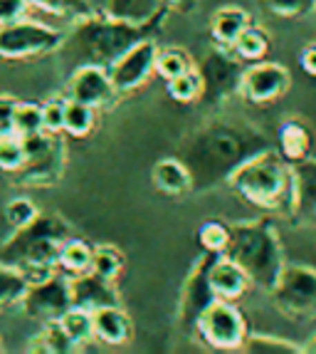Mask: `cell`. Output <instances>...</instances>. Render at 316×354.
<instances>
[{
    "label": "cell",
    "instance_id": "1",
    "mask_svg": "<svg viewBox=\"0 0 316 354\" xmlns=\"http://www.w3.org/2000/svg\"><path fill=\"white\" fill-rule=\"evenodd\" d=\"M272 147V139L255 122L233 114H217L193 127L176 147V156L193 176V194L228 183L233 171L250 156Z\"/></svg>",
    "mask_w": 316,
    "mask_h": 354
},
{
    "label": "cell",
    "instance_id": "2",
    "mask_svg": "<svg viewBox=\"0 0 316 354\" xmlns=\"http://www.w3.org/2000/svg\"><path fill=\"white\" fill-rule=\"evenodd\" d=\"M161 25H134L124 20L109 18V15H97L89 12L72 23V28L65 32V40L59 45L57 55L62 65L77 70L84 65L109 67L121 57L131 45L156 37Z\"/></svg>",
    "mask_w": 316,
    "mask_h": 354
},
{
    "label": "cell",
    "instance_id": "3",
    "mask_svg": "<svg viewBox=\"0 0 316 354\" xmlns=\"http://www.w3.org/2000/svg\"><path fill=\"white\" fill-rule=\"evenodd\" d=\"M225 186L264 213L289 216L292 211V166L282 159L275 147L262 149L237 166Z\"/></svg>",
    "mask_w": 316,
    "mask_h": 354
},
{
    "label": "cell",
    "instance_id": "4",
    "mask_svg": "<svg viewBox=\"0 0 316 354\" xmlns=\"http://www.w3.org/2000/svg\"><path fill=\"white\" fill-rule=\"evenodd\" d=\"M70 236L72 230L67 221L52 213H40L30 225L12 230V236L0 248V260L20 268L28 275L30 285L40 283L57 272L59 250Z\"/></svg>",
    "mask_w": 316,
    "mask_h": 354
},
{
    "label": "cell",
    "instance_id": "5",
    "mask_svg": "<svg viewBox=\"0 0 316 354\" xmlns=\"http://www.w3.org/2000/svg\"><path fill=\"white\" fill-rule=\"evenodd\" d=\"M225 255L247 272L255 288H262L267 292L287 266L282 238L270 218H250L233 223V238H230Z\"/></svg>",
    "mask_w": 316,
    "mask_h": 354
},
{
    "label": "cell",
    "instance_id": "6",
    "mask_svg": "<svg viewBox=\"0 0 316 354\" xmlns=\"http://www.w3.org/2000/svg\"><path fill=\"white\" fill-rule=\"evenodd\" d=\"M195 70L203 82L200 104L205 106H223L233 97H240V82L245 62L230 48H210L203 57L195 62Z\"/></svg>",
    "mask_w": 316,
    "mask_h": 354
},
{
    "label": "cell",
    "instance_id": "7",
    "mask_svg": "<svg viewBox=\"0 0 316 354\" xmlns=\"http://www.w3.org/2000/svg\"><path fill=\"white\" fill-rule=\"evenodd\" d=\"M247 335H250V325L240 307L217 297L205 307L195 325V339L215 352H240Z\"/></svg>",
    "mask_w": 316,
    "mask_h": 354
},
{
    "label": "cell",
    "instance_id": "8",
    "mask_svg": "<svg viewBox=\"0 0 316 354\" xmlns=\"http://www.w3.org/2000/svg\"><path fill=\"white\" fill-rule=\"evenodd\" d=\"M270 295L284 317L316 319V268L284 266Z\"/></svg>",
    "mask_w": 316,
    "mask_h": 354
},
{
    "label": "cell",
    "instance_id": "9",
    "mask_svg": "<svg viewBox=\"0 0 316 354\" xmlns=\"http://www.w3.org/2000/svg\"><path fill=\"white\" fill-rule=\"evenodd\" d=\"M65 40V32L35 20H15L0 25V59H32L52 55Z\"/></svg>",
    "mask_w": 316,
    "mask_h": 354
},
{
    "label": "cell",
    "instance_id": "10",
    "mask_svg": "<svg viewBox=\"0 0 316 354\" xmlns=\"http://www.w3.org/2000/svg\"><path fill=\"white\" fill-rule=\"evenodd\" d=\"M217 255L203 253L193 263V268L188 270L186 280L178 292V307H176V322L178 330L186 337L195 339V325L203 310L215 300V292L210 288V266Z\"/></svg>",
    "mask_w": 316,
    "mask_h": 354
},
{
    "label": "cell",
    "instance_id": "11",
    "mask_svg": "<svg viewBox=\"0 0 316 354\" xmlns=\"http://www.w3.org/2000/svg\"><path fill=\"white\" fill-rule=\"evenodd\" d=\"M20 307L30 319H35L40 325L59 319L72 307L70 278L65 272H52L50 278L32 283L25 292Z\"/></svg>",
    "mask_w": 316,
    "mask_h": 354
},
{
    "label": "cell",
    "instance_id": "12",
    "mask_svg": "<svg viewBox=\"0 0 316 354\" xmlns=\"http://www.w3.org/2000/svg\"><path fill=\"white\" fill-rule=\"evenodd\" d=\"M289 84H292V75H289L287 67L279 65V62L259 59V62L247 65L245 72H242L240 100L250 102L255 106L272 104V102L287 95Z\"/></svg>",
    "mask_w": 316,
    "mask_h": 354
},
{
    "label": "cell",
    "instance_id": "13",
    "mask_svg": "<svg viewBox=\"0 0 316 354\" xmlns=\"http://www.w3.org/2000/svg\"><path fill=\"white\" fill-rule=\"evenodd\" d=\"M156 55L158 45L153 37L131 45L121 57L109 67V77L117 89V95H129L134 89L144 87L148 82V77L156 72Z\"/></svg>",
    "mask_w": 316,
    "mask_h": 354
},
{
    "label": "cell",
    "instance_id": "14",
    "mask_svg": "<svg viewBox=\"0 0 316 354\" xmlns=\"http://www.w3.org/2000/svg\"><path fill=\"white\" fill-rule=\"evenodd\" d=\"M117 97V89L112 84V77L106 67L97 65H84L70 72L67 80V100L84 102V104L99 109L106 106Z\"/></svg>",
    "mask_w": 316,
    "mask_h": 354
},
{
    "label": "cell",
    "instance_id": "15",
    "mask_svg": "<svg viewBox=\"0 0 316 354\" xmlns=\"http://www.w3.org/2000/svg\"><path fill=\"white\" fill-rule=\"evenodd\" d=\"M70 295L72 305L89 310V313H97L101 307L121 305V295H119V288L114 285V280L101 278L92 270L70 278Z\"/></svg>",
    "mask_w": 316,
    "mask_h": 354
},
{
    "label": "cell",
    "instance_id": "16",
    "mask_svg": "<svg viewBox=\"0 0 316 354\" xmlns=\"http://www.w3.org/2000/svg\"><path fill=\"white\" fill-rule=\"evenodd\" d=\"M272 147L277 149V153H279L289 166H294L311 156V149H314V129H311V124L304 117L282 119L275 131V139H272Z\"/></svg>",
    "mask_w": 316,
    "mask_h": 354
},
{
    "label": "cell",
    "instance_id": "17",
    "mask_svg": "<svg viewBox=\"0 0 316 354\" xmlns=\"http://www.w3.org/2000/svg\"><path fill=\"white\" fill-rule=\"evenodd\" d=\"M289 218L306 225L316 221V159L292 166V211Z\"/></svg>",
    "mask_w": 316,
    "mask_h": 354
},
{
    "label": "cell",
    "instance_id": "18",
    "mask_svg": "<svg viewBox=\"0 0 316 354\" xmlns=\"http://www.w3.org/2000/svg\"><path fill=\"white\" fill-rule=\"evenodd\" d=\"M62 169H65V142L59 139V134H52L50 144L37 156L25 161L18 176L30 186H52L62 176Z\"/></svg>",
    "mask_w": 316,
    "mask_h": 354
},
{
    "label": "cell",
    "instance_id": "19",
    "mask_svg": "<svg viewBox=\"0 0 316 354\" xmlns=\"http://www.w3.org/2000/svg\"><path fill=\"white\" fill-rule=\"evenodd\" d=\"M210 288L217 300L237 302L240 297L247 295V290L252 288V280L247 278V272L235 260H230L228 255H217L210 266Z\"/></svg>",
    "mask_w": 316,
    "mask_h": 354
},
{
    "label": "cell",
    "instance_id": "20",
    "mask_svg": "<svg viewBox=\"0 0 316 354\" xmlns=\"http://www.w3.org/2000/svg\"><path fill=\"white\" fill-rule=\"evenodd\" d=\"M94 315V339L106 347H124L134 337L131 317L121 310V305L101 307Z\"/></svg>",
    "mask_w": 316,
    "mask_h": 354
},
{
    "label": "cell",
    "instance_id": "21",
    "mask_svg": "<svg viewBox=\"0 0 316 354\" xmlns=\"http://www.w3.org/2000/svg\"><path fill=\"white\" fill-rule=\"evenodd\" d=\"M104 15L134 25H161L168 6L166 0H106Z\"/></svg>",
    "mask_w": 316,
    "mask_h": 354
},
{
    "label": "cell",
    "instance_id": "22",
    "mask_svg": "<svg viewBox=\"0 0 316 354\" xmlns=\"http://www.w3.org/2000/svg\"><path fill=\"white\" fill-rule=\"evenodd\" d=\"M151 183L156 186V191H161L164 196H173V198L193 194V176H190L188 166L178 159L176 153L166 156V159H158L153 164Z\"/></svg>",
    "mask_w": 316,
    "mask_h": 354
},
{
    "label": "cell",
    "instance_id": "23",
    "mask_svg": "<svg viewBox=\"0 0 316 354\" xmlns=\"http://www.w3.org/2000/svg\"><path fill=\"white\" fill-rule=\"evenodd\" d=\"M252 25L250 12L240 6H225L220 10L213 12L210 18V37L213 45H220V48L233 50L235 40L245 32V28Z\"/></svg>",
    "mask_w": 316,
    "mask_h": 354
},
{
    "label": "cell",
    "instance_id": "24",
    "mask_svg": "<svg viewBox=\"0 0 316 354\" xmlns=\"http://www.w3.org/2000/svg\"><path fill=\"white\" fill-rule=\"evenodd\" d=\"M92 255H94V245H89L82 238L70 236L59 250V260L57 268L59 272H65L67 278H75V275H82V272L92 270Z\"/></svg>",
    "mask_w": 316,
    "mask_h": 354
},
{
    "label": "cell",
    "instance_id": "25",
    "mask_svg": "<svg viewBox=\"0 0 316 354\" xmlns=\"http://www.w3.org/2000/svg\"><path fill=\"white\" fill-rule=\"evenodd\" d=\"M28 349L30 352H42V354H72L79 347H77L70 339V335L62 330L59 319H52V322H45L42 330L30 339Z\"/></svg>",
    "mask_w": 316,
    "mask_h": 354
},
{
    "label": "cell",
    "instance_id": "26",
    "mask_svg": "<svg viewBox=\"0 0 316 354\" xmlns=\"http://www.w3.org/2000/svg\"><path fill=\"white\" fill-rule=\"evenodd\" d=\"M30 288V280L20 268L8 266L0 260V313L20 305Z\"/></svg>",
    "mask_w": 316,
    "mask_h": 354
},
{
    "label": "cell",
    "instance_id": "27",
    "mask_svg": "<svg viewBox=\"0 0 316 354\" xmlns=\"http://www.w3.org/2000/svg\"><path fill=\"white\" fill-rule=\"evenodd\" d=\"M270 48H272L270 35H267L259 25H250V28H245V32L235 40L233 53L237 55L242 62L252 65V62H259V59L267 57V55H270Z\"/></svg>",
    "mask_w": 316,
    "mask_h": 354
},
{
    "label": "cell",
    "instance_id": "28",
    "mask_svg": "<svg viewBox=\"0 0 316 354\" xmlns=\"http://www.w3.org/2000/svg\"><path fill=\"white\" fill-rule=\"evenodd\" d=\"M230 238H233V223H225L220 218H210L198 225V243L203 245V253L225 255L228 253Z\"/></svg>",
    "mask_w": 316,
    "mask_h": 354
},
{
    "label": "cell",
    "instance_id": "29",
    "mask_svg": "<svg viewBox=\"0 0 316 354\" xmlns=\"http://www.w3.org/2000/svg\"><path fill=\"white\" fill-rule=\"evenodd\" d=\"M195 70V59L183 48H158L156 55V75L166 82Z\"/></svg>",
    "mask_w": 316,
    "mask_h": 354
},
{
    "label": "cell",
    "instance_id": "30",
    "mask_svg": "<svg viewBox=\"0 0 316 354\" xmlns=\"http://www.w3.org/2000/svg\"><path fill=\"white\" fill-rule=\"evenodd\" d=\"M59 325L62 330L70 335V339L82 347V344H89L94 339V315L89 310H82V307L72 305L62 317H59Z\"/></svg>",
    "mask_w": 316,
    "mask_h": 354
},
{
    "label": "cell",
    "instance_id": "31",
    "mask_svg": "<svg viewBox=\"0 0 316 354\" xmlns=\"http://www.w3.org/2000/svg\"><path fill=\"white\" fill-rule=\"evenodd\" d=\"M97 124V109L84 102H75L67 100V109H65V134L75 136V139H84L94 131Z\"/></svg>",
    "mask_w": 316,
    "mask_h": 354
},
{
    "label": "cell",
    "instance_id": "32",
    "mask_svg": "<svg viewBox=\"0 0 316 354\" xmlns=\"http://www.w3.org/2000/svg\"><path fill=\"white\" fill-rule=\"evenodd\" d=\"M240 352L245 354H304L302 344L275 335H247Z\"/></svg>",
    "mask_w": 316,
    "mask_h": 354
},
{
    "label": "cell",
    "instance_id": "33",
    "mask_svg": "<svg viewBox=\"0 0 316 354\" xmlns=\"http://www.w3.org/2000/svg\"><path fill=\"white\" fill-rule=\"evenodd\" d=\"M166 92L173 102L178 104H193V102H200V95H203V82H200L198 70H190L186 75L176 77L166 82Z\"/></svg>",
    "mask_w": 316,
    "mask_h": 354
},
{
    "label": "cell",
    "instance_id": "34",
    "mask_svg": "<svg viewBox=\"0 0 316 354\" xmlns=\"http://www.w3.org/2000/svg\"><path fill=\"white\" fill-rule=\"evenodd\" d=\"M121 270H124L121 250L114 248V245H97V248H94L92 272H97V275H101V278L114 280V283H117V278L121 275Z\"/></svg>",
    "mask_w": 316,
    "mask_h": 354
},
{
    "label": "cell",
    "instance_id": "35",
    "mask_svg": "<svg viewBox=\"0 0 316 354\" xmlns=\"http://www.w3.org/2000/svg\"><path fill=\"white\" fill-rule=\"evenodd\" d=\"M45 131L42 127V104L37 102H18L15 109V136H32Z\"/></svg>",
    "mask_w": 316,
    "mask_h": 354
},
{
    "label": "cell",
    "instance_id": "36",
    "mask_svg": "<svg viewBox=\"0 0 316 354\" xmlns=\"http://www.w3.org/2000/svg\"><path fill=\"white\" fill-rule=\"evenodd\" d=\"M32 8H40L52 15H62V18H82L92 12V3L89 0H28Z\"/></svg>",
    "mask_w": 316,
    "mask_h": 354
},
{
    "label": "cell",
    "instance_id": "37",
    "mask_svg": "<svg viewBox=\"0 0 316 354\" xmlns=\"http://www.w3.org/2000/svg\"><path fill=\"white\" fill-rule=\"evenodd\" d=\"M25 161H28V156H25L20 136H3L0 139V171L18 174L25 166Z\"/></svg>",
    "mask_w": 316,
    "mask_h": 354
},
{
    "label": "cell",
    "instance_id": "38",
    "mask_svg": "<svg viewBox=\"0 0 316 354\" xmlns=\"http://www.w3.org/2000/svg\"><path fill=\"white\" fill-rule=\"evenodd\" d=\"M37 216H40L37 206L30 198H25V196H18V198H12V201L6 203V221L12 230H20L25 225H30Z\"/></svg>",
    "mask_w": 316,
    "mask_h": 354
},
{
    "label": "cell",
    "instance_id": "39",
    "mask_svg": "<svg viewBox=\"0 0 316 354\" xmlns=\"http://www.w3.org/2000/svg\"><path fill=\"white\" fill-rule=\"evenodd\" d=\"M65 109L67 97H55L42 104V127L47 134H65Z\"/></svg>",
    "mask_w": 316,
    "mask_h": 354
},
{
    "label": "cell",
    "instance_id": "40",
    "mask_svg": "<svg viewBox=\"0 0 316 354\" xmlns=\"http://www.w3.org/2000/svg\"><path fill=\"white\" fill-rule=\"evenodd\" d=\"M275 15L279 18H304L316 8V0H264Z\"/></svg>",
    "mask_w": 316,
    "mask_h": 354
},
{
    "label": "cell",
    "instance_id": "41",
    "mask_svg": "<svg viewBox=\"0 0 316 354\" xmlns=\"http://www.w3.org/2000/svg\"><path fill=\"white\" fill-rule=\"evenodd\" d=\"M15 109H18V100L0 95V139L15 134Z\"/></svg>",
    "mask_w": 316,
    "mask_h": 354
},
{
    "label": "cell",
    "instance_id": "42",
    "mask_svg": "<svg viewBox=\"0 0 316 354\" xmlns=\"http://www.w3.org/2000/svg\"><path fill=\"white\" fill-rule=\"evenodd\" d=\"M28 8V0H0V25H10L15 20H23Z\"/></svg>",
    "mask_w": 316,
    "mask_h": 354
},
{
    "label": "cell",
    "instance_id": "43",
    "mask_svg": "<svg viewBox=\"0 0 316 354\" xmlns=\"http://www.w3.org/2000/svg\"><path fill=\"white\" fill-rule=\"evenodd\" d=\"M299 65H302V70H304L309 77H316V42H309V45L302 50V55H299Z\"/></svg>",
    "mask_w": 316,
    "mask_h": 354
},
{
    "label": "cell",
    "instance_id": "44",
    "mask_svg": "<svg viewBox=\"0 0 316 354\" xmlns=\"http://www.w3.org/2000/svg\"><path fill=\"white\" fill-rule=\"evenodd\" d=\"M166 6H168V10L190 12L195 6H198V0H166Z\"/></svg>",
    "mask_w": 316,
    "mask_h": 354
},
{
    "label": "cell",
    "instance_id": "45",
    "mask_svg": "<svg viewBox=\"0 0 316 354\" xmlns=\"http://www.w3.org/2000/svg\"><path fill=\"white\" fill-rule=\"evenodd\" d=\"M302 349H304V354H316V332L306 339L304 344H302Z\"/></svg>",
    "mask_w": 316,
    "mask_h": 354
},
{
    "label": "cell",
    "instance_id": "46",
    "mask_svg": "<svg viewBox=\"0 0 316 354\" xmlns=\"http://www.w3.org/2000/svg\"><path fill=\"white\" fill-rule=\"evenodd\" d=\"M0 349H3V347H0Z\"/></svg>",
    "mask_w": 316,
    "mask_h": 354
}]
</instances>
